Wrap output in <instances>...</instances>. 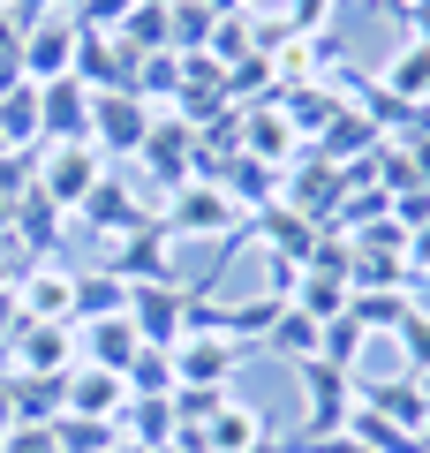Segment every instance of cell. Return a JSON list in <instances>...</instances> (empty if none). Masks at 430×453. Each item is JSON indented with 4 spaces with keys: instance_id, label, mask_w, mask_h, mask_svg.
Listing matches in <instances>:
<instances>
[{
    "instance_id": "obj_35",
    "label": "cell",
    "mask_w": 430,
    "mask_h": 453,
    "mask_svg": "<svg viewBox=\"0 0 430 453\" xmlns=\"http://www.w3.org/2000/svg\"><path fill=\"white\" fill-rule=\"evenodd\" d=\"M113 38H121V46H136V53H166V8H128Z\"/></svg>"
},
{
    "instance_id": "obj_16",
    "label": "cell",
    "mask_w": 430,
    "mask_h": 453,
    "mask_svg": "<svg viewBox=\"0 0 430 453\" xmlns=\"http://www.w3.org/2000/svg\"><path fill=\"white\" fill-rule=\"evenodd\" d=\"M121 408H128V378L91 371V363H76V371L61 378V416H98V423H113Z\"/></svg>"
},
{
    "instance_id": "obj_39",
    "label": "cell",
    "mask_w": 430,
    "mask_h": 453,
    "mask_svg": "<svg viewBox=\"0 0 430 453\" xmlns=\"http://www.w3.org/2000/svg\"><path fill=\"white\" fill-rule=\"evenodd\" d=\"M400 23H408V46H430V0H408Z\"/></svg>"
},
{
    "instance_id": "obj_6",
    "label": "cell",
    "mask_w": 430,
    "mask_h": 453,
    "mask_svg": "<svg viewBox=\"0 0 430 453\" xmlns=\"http://www.w3.org/2000/svg\"><path fill=\"white\" fill-rule=\"evenodd\" d=\"M250 363V340H234V333H219V325H204V333H189L174 348V378L181 386H211V393H227V378Z\"/></svg>"
},
{
    "instance_id": "obj_44",
    "label": "cell",
    "mask_w": 430,
    "mask_h": 453,
    "mask_svg": "<svg viewBox=\"0 0 430 453\" xmlns=\"http://www.w3.org/2000/svg\"><path fill=\"white\" fill-rule=\"evenodd\" d=\"M250 453H287V446H280V438H265V446H250Z\"/></svg>"
},
{
    "instance_id": "obj_24",
    "label": "cell",
    "mask_w": 430,
    "mask_h": 453,
    "mask_svg": "<svg viewBox=\"0 0 430 453\" xmlns=\"http://www.w3.org/2000/svg\"><path fill=\"white\" fill-rule=\"evenodd\" d=\"M0 144L8 151H46V136H38V83L0 91Z\"/></svg>"
},
{
    "instance_id": "obj_32",
    "label": "cell",
    "mask_w": 430,
    "mask_h": 453,
    "mask_svg": "<svg viewBox=\"0 0 430 453\" xmlns=\"http://www.w3.org/2000/svg\"><path fill=\"white\" fill-rule=\"evenodd\" d=\"M393 340H400V363H408V378H430V310H423V303L400 318Z\"/></svg>"
},
{
    "instance_id": "obj_43",
    "label": "cell",
    "mask_w": 430,
    "mask_h": 453,
    "mask_svg": "<svg viewBox=\"0 0 430 453\" xmlns=\"http://www.w3.org/2000/svg\"><path fill=\"white\" fill-rule=\"evenodd\" d=\"M189 8H211V16H234V0H189Z\"/></svg>"
},
{
    "instance_id": "obj_27",
    "label": "cell",
    "mask_w": 430,
    "mask_h": 453,
    "mask_svg": "<svg viewBox=\"0 0 430 453\" xmlns=\"http://www.w3.org/2000/svg\"><path fill=\"white\" fill-rule=\"evenodd\" d=\"M348 280H340V273H303V280H295V288H287V303H295V310H303V318H340V310H348Z\"/></svg>"
},
{
    "instance_id": "obj_33",
    "label": "cell",
    "mask_w": 430,
    "mask_h": 453,
    "mask_svg": "<svg viewBox=\"0 0 430 453\" xmlns=\"http://www.w3.org/2000/svg\"><path fill=\"white\" fill-rule=\"evenodd\" d=\"M211 61H219V68H234L242 61V53H257V31H250V16H242V8H234V16H219V23H211Z\"/></svg>"
},
{
    "instance_id": "obj_46",
    "label": "cell",
    "mask_w": 430,
    "mask_h": 453,
    "mask_svg": "<svg viewBox=\"0 0 430 453\" xmlns=\"http://www.w3.org/2000/svg\"><path fill=\"white\" fill-rule=\"evenodd\" d=\"M234 8H242V16H257V8H265V0H234Z\"/></svg>"
},
{
    "instance_id": "obj_47",
    "label": "cell",
    "mask_w": 430,
    "mask_h": 453,
    "mask_svg": "<svg viewBox=\"0 0 430 453\" xmlns=\"http://www.w3.org/2000/svg\"><path fill=\"white\" fill-rule=\"evenodd\" d=\"M378 8H393V16H400V0H378Z\"/></svg>"
},
{
    "instance_id": "obj_26",
    "label": "cell",
    "mask_w": 430,
    "mask_h": 453,
    "mask_svg": "<svg viewBox=\"0 0 430 453\" xmlns=\"http://www.w3.org/2000/svg\"><path fill=\"white\" fill-rule=\"evenodd\" d=\"M8 408H16V423H61V378L16 371L8 378Z\"/></svg>"
},
{
    "instance_id": "obj_4",
    "label": "cell",
    "mask_w": 430,
    "mask_h": 453,
    "mask_svg": "<svg viewBox=\"0 0 430 453\" xmlns=\"http://www.w3.org/2000/svg\"><path fill=\"white\" fill-rule=\"evenodd\" d=\"M98 181H106V159H98L91 144H46V151H38V181H31V189L46 196L53 211H76Z\"/></svg>"
},
{
    "instance_id": "obj_48",
    "label": "cell",
    "mask_w": 430,
    "mask_h": 453,
    "mask_svg": "<svg viewBox=\"0 0 430 453\" xmlns=\"http://www.w3.org/2000/svg\"><path fill=\"white\" fill-rule=\"evenodd\" d=\"M0 23H8V0H0Z\"/></svg>"
},
{
    "instance_id": "obj_38",
    "label": "cell",
    "mask_w": 430,
    "mask_h": 453,
    "mask_svg": "<svg viewBox=\"0 0 430 453\" xmlns=\"http://www.w3.org/2000/svg\"><path fill=\"white\" fill-rule=\"evenodd\" d=\"M400 257H408V273H415V280L430 273V219H423V226H408V250H400Z\"/></svg>"
},
{
    "instance_id": "obj_28",
    "label": "cell",
    "mask_w": 430,
    "mask_h": 453,
    "mask_svg": "<svg viewBox=\"0 0 430 453\" xmlns=\"http://www.w3.org/2000/svg\"><path fill=\"white\" fill-rule=\"evenodd\" d=\"M181 378H174V348H136L128 363V401H166Z\"/></svg>"
},
{
    "instance_id": "obj_11",
    "label": "cell",
    "mask_w": 430,
    "mask_h": 453,
    "mask_svg": "<svg viewBox=\"0 0 430 453\" xmlns=\"http://www.w3.org/2000/svg\"><path fill=\"white\" fill-rule=\"evenodd\" d=\"M355 408H378L385 423H400V431H415V438L430 431V386L408 378V371L400 378H363L355 371Z\"/></svg>"
},
{
    "instance_id": "obj_9",
    "label": "cell",
    "mask_w": 430,
    "mask_h": 453,
    "mask_svg": "<svg viewBox=\"0 0 430 453\" xmlns=\"http://www.w3.org/2000/svg\"><path fill=\"white\" fill-rule=\"evenodd\" d=\"M76 46H83V23L76 16H38L31 31H23V83H53V76H68L76 68Z\"/></svg>"
},
{
    "instance_id": "obj_15",
    "label": "cell",
    "mask_w": 430,
    "mask_h": 453,
    "mask_svg": "<svg viewBox=\"0 0 430 453\" xmlns=\"http://www.w3.org/2000/svg\"><path fill=\"white\" fill-rule=\"evenodd\" d=\"M242 151H250V159H265V166H280V174H287V166L303 159L310 144L295 136V121H287V113H280V106L265 98V106H242Z\"/></svg>"
},
{
    "instance_id": "obj_5",
    "label": "cell",
    "mask_w": 430,
    "mask_h": 453,
    "mask_svg": "<svg viewBox=\"0 0 430 453\" xmlns=\"http://www.w3.org/2000/svg\"><path fill=\"white\" fill-rule=\"evenodd\" d=\"M295 378H303V401H310V416H303V431H295V438L348 431V416H355V371H333L325 356H310V363H295Z\"/></svg>"
},
{
    "instance_id": "obj_29",
    "label": "cell",
    "mask_w": 430,
    "mask_h": 453,
    "mask_svg": "<svg viewBox=\"0 0 430 453\" xmlns=\"http://www.w3.org/2000/svg\"><path fill=\"white\" fill-rule=\"evenodd\" d=\"M211 23H219L211 8H189V0H166V53H174V61H181V53H204V46H211Z\"/></svg>"
},
{
    "instance_id": "obj_14",
    "label": "cell",
    "mask_w": 430,
    "mask_h": 453,
    "mask_svg": "<svg viewBox=\"0 0 430 453\" xmlns=\"http://www.w3.org/2000/svg\"><path fill=\"white\" fill-rule=\"evenodd\" d=\"M38 136L46 144H91V91L76 76L38 83Z\"/></svg>"
},
{
    "instance_id": "obj_40",
    "label": "cell",
    "mask_w": 430,
    "mask_h": 453,
    "mask_svg": "<svg viewBox=\"0 0 430 453\" xmlns=\"http://www.w3.org/2000/svg\"><path fill=\"white\" fill-rule=\"evenodd\" d=\"M53 8H61V0H8V23H16V31H31V23L53 16Z\"/></svg>"
},
{
    "instance_id": "obj_23",
    "label": "cell",
    "mask_w": 430,
    "mask_h": 453,
    "mask_svg": "<svg viewBox=\"0 0 430 453\" xmlns=\"http://www.w3.org/2000/svg\"><path fill=\"white\" fill-rule=\"evenodd\" d=\"M378 91L400 98V106H430V46H400L378 68Z\"/></svg>"
},
{
    "instance_id": "obj_36",
    "label": "cell",
    "mask_w": 430,
    "mask_h": 453,
    "mask_svg": "<svg viewBox=\"0 0 430 453\" xmlns=\"http://www.w3.org/2000/svg\"><path fill=\"white\" fill-rule=\"evenodd\" d=\"M0 453H61V438H53V423H16L0 438Z\"/></svg>"
},
{
    "instance_id": "obj_8",
    "label": "cell",
    "mask_w": 430,
    "mask_h": 453,
    "mask_svg": "<svg viewBox=\"0 0 430 453\" xmlns=\"http://www.w3.org/2000/svg\"><path fill=\"white\" fill-rule=\"evenodd\" d=\"M340 196H348V174H340L333 159H318V151H303V159L287 166V181H280V204H295L310 226H333Z\"/></svg>"
},
{
    "instance_id": "obj_19",
    "label": "cell",
    "mask_w": 430,
    "mask_h": 453,
    "mask_svg": "<svg viewBox=\"0 0 430 453\" xmlns=\"http://www.w3.org/2000/svg\"><path fill=\"white\" fill-rule=\"evenodd\" d=\"M333 76H340V68H333ZM333 76H318V83H280V91H272V106H280L287 121H295V136H303V144H310V136L325 129V121H333L340 106H348Z\"/></svg>"
},
{
    "instance_id": "obj_20",
    "label": "cell",
    "mask_w": 430,
    "mask_h": 453,
    "mask_svg": "<svg viewBox=\"0 0 430 453\" xmlns=\"http://www.w3.org/2000/svg\"><path fill=\"white\" fill-rule=\"evenodd\" d=\"M8 295H16V310H23V318L53 325V318H68V295H76V273H61L53 257H46V265H23V280H16Z\"/></svg>"
},
{
    "instance_id": "obj_50",
    "label": "cell",
    "mask_w": 430,
    "mask_h": 453,
    "mask_svg": "<svg viewBox=\"0 0 430 453\" xmlns=\"http://www.w3.org/2000/svg\"><path fill=\"white\" fill-rule=\"evenodd\" d=\"M0 151H8V144H0Z\"/></svg>"
},
{
    "instance_id": "obj_49",
    "label": "cell",
    "mask_w": 430,
    "mask_h": 453,
    "mask_svg": "<svg viewBox=\"0 0 430 453\" xmlns=\"http://www.w3.org/2000/svg\"><path fill=\"white\" fill-rule=\"evenodd\" d=\"M400 8H408V0H400Z\"/></svg>"
},
{
    "instance_id": "obj_37",
    "label": "cell",
    "mask_w": 430,
    "mask_h": 453,
    "mask_svg": "<svg viewBox=\"0 0 430 453\" xmlns=\"http://www.w3.org/2000/svg\"><path fill=\"white\" fill-rule=\"evenodd\" d=\"M393 219H400V226H423V219H430V189H400V196H393Z\"/></svg>"
},
{
    "instance_id": "obj_31",
    "label": "cell",
    "mask_w": 430,
    "mask_h": 453,
    "mask_svg": "<svg viewBox=\"0 0 430 453\" xmlns=\"http://www.w3.org/2000/svg\"><path fill=\"white\" fill-rule=\"evenodd\" d=\"M318 356L333 363V371H355V363H363V333H355V318H348V310H340V318H325Z\"/></svg>"
},
{
    "instance_id": "obj_1",
    "label": "cell",
    "mask_w": 430,
    "mask_h": 453,
    "mask_svg": "<svg viewBox=\"0 0 430 453\" xmlns=\"http://www.w3.org/2000/svg\"><path fill=\"white\" fill-rule=\"evenodd\" d=\"M211 295V280L204 288H181V273L174 280H151V288H128V325H136V340L143 348H181V333H189V310Z\"/></svg>"
},
{
    "instance_id": "obj_30",
    "label": "cell",
    "mask_w": 430,
    "mask_h": 453,
    "mask_svg": "<svg viewBox=\"0 0 430 453\" xmlns=\"http://www.w3.org/2000/svg\"><path fill=\"white\" fill-rule=\"evenodd\" d=\"M318 333H325L318 318H303V310L287 303V318L265 333V348H272V356H287V363H310V356H318Z\"/></svg>"
},
{
    "instance_id": "obj_45",
    "label": "cell",
    "mask_w": 430,
    "mask_h": 453,
    "mask_svg": "<svg viewBox=\"0 0 430 453\" xmlns=\"http://www.w3.org/2000/svg\"><path fill=\"white\" fill-rule=\"evenodd\" d=\"M106 453H143V446H128V438H113V446H106Z\"/></svg>"
},
{
    "instance_id": "obj_12",
    "label": "cell",
    "mask_w": 430,
    "mask_h": 453,
    "mask_svg": "<svg viewBox=\"0 0 430 453\" xmlns=\"http://www.w3.org/2000/svg\"><path fill=\"white\" fill-rule=\"evenodd\" d=\"M106 273L121 280V288H151V280H174V234H166L159 219L136 226V234H121L106 257Z\"/></svg>"
},
{
    "instance_id": "obj_18",
    "label": "cell",
    "mask_w": 430,
    "mask_h": 453,
    "mask_svg": "<svg viewBox=\"0 0 430 453\" xmlns=\"http://www.w3.org/2000/svg\"><path fill=\"white\" fill-rule=\"evenodd\" d=\"M136 325L128 318H91V325H76V363H91V371H113V378H128V363H136Z\"/></svg>"
},
{
    "instance_id": "obj_3",
    "label": "cell",
    "mask_w": 430,
    "mask_h": 453,
    "mask_svg": "<svg viewBox=\"0 0 430 453\" xmlns=\"http://www.w3.org/2000/svg\"><path fill=\"white\" fill-rule=\"evenodd\" d=\"M159 113L143 106L136 91H91V151L98 159H136Z\"/></svg>"
},
{
    "instance_id": "obj_21",
    "label": "cell",
    "mask_w": 430,
    "mask_h": 453,
    "mask_svg": "<svg viewBox=\"0 0 430 453\" xmlns=\"http://www.w3.org/2000/svg\"><path fill=\"white\" fill-rule=\"evenodd\" d=\"M113 431L128 438V446H143V453H159V446H174V393H166V401H128L121 416H113Z\"/></svg>"
},
{
    "instance_id": "obj_34",
    "label": "cell",
    "mask_w": 430,
    "mask_h": 453,
    "mask_svg": "<svg viewBox=\"0 0 430 453\" xmlns=\"http://www.w3.org/2000/svg\"><path fill=\"white\" fill-rule=\"evenodd\" d=\"M53 438H61V453H106L121 431L98 423V416H61V423H53Z\"/></svg>"
},
{
    "instance_id": "obj_13",
    "label": "cell",
    "mask_w": 430,
    "mask_h": 453,
    "mask_svg": "<svg viewBox=\"0 0 430 453\" xmlns=\"http://www.w3.org/2000/svg\"><path fill=\"white\" fill-rule=\"evenodd\" d=\"M76 219L91 226V234H98V242H106V250H113V242H121V234H136V226H151V219H159V211L143 204L136 189H121V181L106 174V181H98V189H91V196H83V204H76Z\"/></svg>"
},
{
    "instance_id": "obj_10",
    "label": "cell",
    "mask_w": 430,
    "mask_h": 453,
    "mask_svg": "<svg viewBox=\"0 0 430 453\" xmlns=\"http://www.w3.org/2000/svg\"><path fill=\"white\" fill-rule=\"evenodd\" d=\"M8 363L31 371V378H68V371H76V325H68V318H53V325L23 318V333L8 340Z\"/></svg>"
},
{
    "instance_id": "obj_22",
    "label": "cell",
    "mask_w": 430,
    "mask_h": 453,
    "mask_svg": "<svg viewBox=\"0 0 430 453\" xmlns=\"http://www.w3.org/2000/svg\"><path fill=\"white\" fill-rule=\"evenodd\" d=\"M91 318H128V288L98 265V273H76V295H68V325H91Z\"/></svg>"
},
{
    "instance_id": "obj_25",
    "label": "cell",
    "mask_w": 430,
    "mask_h": 453,
    "mask_svg": "<svg viewBox=\"0 0 430 453\" xmlns=\"http://www.w3.org/2000/svg\"><path fill=\"white\" fill-rule=\"evenodd\" d=\"M415 310V295L408 288H378V295H348V318H355V333H400V318Z\"/></svg>"
},
{
    "instance_id": "obj_2",
    "label": "cell",
    "mask_w": 430,
    "mask_h": 453,
    "mask_svg": "<svg viewBox=\"0 0 430 453\" xmlns=\"http://www.w3.org/2000/svg\"><path fill=\"white\" fill-rule=\"evenodd\" d=\"M159 226L174 234V242H189V234H219V242H234V234H250V219L234 211V196H227L219 181H181V189L166 196Z\"/></svg>"
},
{
    "instance_id": "obj_42",
    "label": "cell",
    "mask_w": 430,
    "mask_h": 453,
    "mask_svg": "<svg viewBox=\"0 0 430 453\" xmlns=\"http://www.w3.org/2000/svg\"><path fill=\"white\" fill-rule=\"evenodd\" d=\"M0 234H16V204L8 196H0Z\"/></svg>"
},
{
    "instance_id": "obj_17",
    "label": "cell",
    "mask_w": 430,
    "mask_h": 453,
    "mask_svg": "<svg viewBox=\"0 0 430 453\" xmlns=\"http://www.w3.org/2000/svg\"><path fill=\"white\" fill-rule=\"evenodd\" d=\"M196 438H204V453H250V446H265V438H272V423L257 416L242 393H227V401L196 423Z\"/></svg>"
},
{
    "instance_id": "obj_7",
    "label": "cell",
    "mask_w": 430,
    "mask_h": 453,
    "mask_svg": "<svg viewBox=\"0 0 430 453\" xmlns=\"http://www.w3.org/2000/svg\"><path fill=\"white\" fill-rule=\"evenodd\" d=\"M196 151H204V136L189 129V121H174V113H159V121H151V136H143V174L159 181L166 196L181 189V181H196Z\"/></svg>"
},
{
    "instance_id": "obj_41",
    "label": "cell",
    "mask_w": 430,
    "mask_h": 453,
    "mask_svg": "<svg viewBox=\"0 0 430 453\" xmlns=\"http://www.w3.org/2000/svg\"><path fill=\"white\" fill-rule=\"evenodd\" d=\"M23 333V310H16V295H0V348Z\"/></svg>"
}]
</instances>
